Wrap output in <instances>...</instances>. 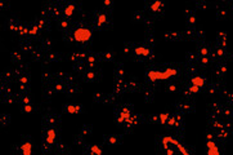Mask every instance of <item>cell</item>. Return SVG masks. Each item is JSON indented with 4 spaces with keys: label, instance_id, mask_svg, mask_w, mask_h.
<instances>
[{
    "label": "cell",
    "instance_id": "cell-1",
    "mask_svg": "<svg viewBox=\"0 0 233 155\" xmlns=\"http://www.w3.org/2000/svg\"><path fill=\"white\" fill-rule=\"evenodd\" d=\"M92 38V31L89 29H85V27H80V29H76L73 31V39L76 41H80V43H85V41H89Z\"/></svg>",
    "mask_w": 233,
    "mask_h": 155
},
{
    "label": "cell",
    "instance_id": "cell-2",
    "mask_svg": "<svg viewBox=\"0 0 233 155\" xmlns=\"http://www.w3.org/2000/svg\"><path fill=\"white\" fill-rule=\"evenodd\" d=\"M56 137H57V132H56V129H49L48 132H46V138H45V141H46V143L48 145H53L54 143V141H56Z\"/></svg>",
    "mask_w": 233,
    "mask_h": 155
},
{
    "label": "cell",
    "instance_id": "cell-3",
    "mask_svg": "<svg viewBox=\"0 0 233 155\" xmlns=\"http://www.w3.org/2000/svg\"><path fill=\"white\" fill-rule=\"evenodd\" d=\"M135 54H138V56H143V57H148L151 50L148 48H144V46H137V48L134 49Z\"/></svg>",
    "mask_w": 233,
    "mask_h": 155
},
{
    "label": "cell",
    "instance_id": "cell-4",
    "mask_svg": "<svg viewBox=\"0 0 233 155\" xmlns=\"http://www.w3.org/2000/svg\"><path fill=\"white\" fill-rule=\"evenodd\" d=\"M31 147H32V145H31L30 141H25L21 145V151L23 155H30L31 154Z\"/></svg>",
    "mask_w": 233,
    "mask_h": 155
},
{
    "label": "cell",
    "instance_id": "cell-5",
    "mask_svg": "<svg viewBox=\"0 0 233 155\" xmlns=\"http://www.w3.org/2000/svg\"><path fill=\"white\" fill-rule=\"evenodd\" d=\"M191 83L193 84V85H197V87H204L205 85V83H206V80L204 79L202 76H195V78H192V80H191Z\"/></svg>",
    "mask_w": 233,
    "mask_h": 155
},
{
    "label": "cell",
    "instance_id": "cell-6",
    "mask_svg": "<svg viewBox=\"0 0 233 155\" xmlns=\"http://www.w3.org/2000/svg\"><path fill=\"white\" fill-rule=\"evenodd\" d=\"M151 10L153 12H158V10H162V8H164V3L161 1V0H156L155 3L151 4Z\"/></svg>",
    "mask_w": 233,
    "mask_h": 155
},
{
    "label": "cell",
    "instance_id": "cell-7",
    "mask_svg": "<svg viewBox=\"0 0 233 155\" xmlns=\"http://www.w3.org/2000/svg\"><path fill=\"white\" fill-rule=\"evenodd\" d=\"M226 72H227V66H226V63H219L218 67H216V75L222 76Z\"/></svg>",
    "mask_w": 233,
    "mask_h": 155
},
{
    "label": "cell",
    "instance_id": "cell-8",
    "mask_svg": "<svg viewBox=\"0 0 233 155\" xmlns=\"http://www.w3.org/2000/svg\"><path fill=\"white\" fill-rule=\"evenodd\" d=\"M18 26H19V23L17 21H14V19H10V21L8 22V27H9V30L14 31V32H17V31H18Z\"/></svg>",
    "mask_w": 233,
    "mask_h": 155
},
{
    "label": "cell",
    "instance_id": "cell-9",
    "mask_svg": "<svg viewBox=\"0 0 233 155\" xmlns=\"http://www.w3.org/2000/svg\"><path fill=\"white\" fill-rule=\"evenodd\" d=\"M76 9V7H75V4H70V5H67L64 8V14L67 16V17H70V16H72V13H73V10Z\"/></svg>",
    "mask_w": 233,
    "mask_h": 155
},
{
    "label": "cell",
    "instance_id": "cell-10",
    "mask_svg": "<svg viewBox=\"0 0 233 155\" xmlns=\"http://www.w3.org/2000/svg\"><path fill=\"white\" fill-rule=\"evenodd\" d=\"M68 112H71V114H77V112L81 111V106H73V105H70V106H67V108H66Z\"/></svg>",
    "mask_w": 233,
    "mask_h": 155
},
{
    "label": "cell",
    "instance_id": "cell-11",
    "mask_svg": "<svg viewBox=\"0 0 233 155\" xmlns=\"http://www.w3.org/2000/svg\"><path fill=\"white\" fill-rule=\"evenodd\" d=\"M199 54H201L202 57H205V56H209L210 54V49L207 48V46H200V49H199Z\"/></svg>",
    "mask_w": 233,
    "mask_h": 155
},
{
    "label": "cell",
    "instance_id": "cell-12",
    "mask_svg": "<svg viewBox=\"0 0 233 155\" xmlns=\"http://www.w3.org/2000/svg\"><path fill=\"white\" fill-rule=\"evenodd\" d=\"M10 57H12V60H13L14 62H21L22 61V56H21V53H19V52H12Z\"/></svg>",
    "mask_w": 233,
    "mask_h": 155
},
{
    "label": "cell",
    "instance_id": "cell-13",
    "mask_svg": "<svg viewBox=\"0 0 233 155\" xmlns=\"http://www.w3.org/2000/svg\"><path fill=\"white\" fill-rule=\"evenodd\" d=\"M107 22V16L106 14H99L98 19H97V26H102L103 23Z\"/></svg>",
    "mask_w": 233,
    "mask_h": 155
},
{
    "label": "cell",
    "instance_id": "cell-14",
    "mask_svg": "<svg viewBox=\"0 0 233 155\" xmlns=\"http://www.w3.org/2000/svg\"><path fill=\"white\" fill-rule=\"evenodd\" d=\"M170 118V114H168V112H165V114H160L158 115V120H160L161 124H166V122H168V119Z\"/></svg>",
    "mask_w": 233,
    "mask_h": 155
},
{
    "label": "cell",
    "instance_id": "cell-15",
    "mask_svg": "<svg viewBox=\"0 0 233 155\" xmlns=\"http://www.w3.org/2000/svg\"><path fill=\"white\" fill-rule=\"evenodd\" d=\"M218 91H219V84H216V83L210 84V87H209V93L214 94V93H216Z\"/></svg>",
    "mask_w": 233,
    "mask_h": 155
},
{
    "label": "cell",
    "instance_id": "cell-16",
    "mask_svg": "<svg viewBox=\"0 0 233 155\" xmlns=\"http://www.w3.org/2000/svg\"><path fill=\"white\" fill-rule=\"evenodd\" d=\"M90 153L92 154H97V155H100L102 154V150L99 149L97 145H93V146H90Z\"/></svg>",
    "mask_w": 233,
    "mask_h": 155
},
{
    "label": "cell",
    "instance_id": "cell-17",
    "mask_svg": "<svg viewBox=\"0 0 233 155\" xmlns=\"http://www.w3.org/2000/svg\"><path fill=\"white\" fill-rule=\"evenodd\" d=\"M58 58V54L57 53H49L48 56H46V61L48 62H52V61H54V60H57Z\"/></svg>",
    "mask_w": 233,
    "mask_h": 155
},
{
    "label": "cell",
    "instance_id": "cell-18",
    "mask_svg": "<svg viewBox=\"0 0 233 155\" xmlns=\"http://www.w3.org/2000/svg\"><path fill=\"white\" fill-rule=\"evenodd\" d=\"M90 131H92V127H90V125H88V127L84 125L83 129H81V133H80V134H81V136H85V133H86V134L90 133Z\"/></svg>",
    "mask_w": 233,
    "mask_h": 155
},
{
    "label": "cell",
    "instance_id": "cell-19",
    "mask_svg": "<svg viewBox=\"0 0 233 155\" xmlns=\"http://www.w3.org/2000/svg\"><path fill=\"white\" fill-rule=\"evenodd\" d=\"M207 154H209V155H212V154L218 155V154H219V150H218V147H216V146H214V147H210V149L207 150Z\"/></svg>",
    "mask_w": 233,
    "mask_h": 155
},
{
    "label": "cell",
    "instance_id": "cell-20",
    "mask_svg": "<svg viewBox=\"0 0 233 155\" xmlns=\"http://www.w3.org/2000/svg\"><path fill=\"white\" fill-rule=\"evenodd\" d=\"M188 92L189 93H199L200 92V87H197V85H193L192 84V87L188 88Z\"/></svg>",
    "mask_w": 233,
    "mask_h": 155
},
{
    "label": "cell",
    "instance_id": "cell-21",
    "mask_svg": "<svg viewBox=\"0 0 233 155\" xmlns=\"http://www.w3.org/2000/svg\"><path fill=\"white\" fill-rule=\"evenodd\" d=\"M197 8H200V9H205V8H207V3L206 1H200L196 4Z\"/></svg>",
    "mask_w": 233,
    "mask_h": 155
},
{
    "label": "cell",
    "instance_id": "cell-22",
    "mask_svg": "<svg viewBox=\"0 0 233 155\" xmlns=\"http://www.w3.org/2000/svg\"><path fill=\"white\" fill-rule=\"evenodd\" d=\"M216 16H218V17H226V16H227V10H224V9H220V10H218V14H216Z\"/></svg>",
    "mask_w": 233,
    "mask_h": 155
},
{
    "label": "cell",
    "instance_id": "cell-23",
    "mask_svg": "<svg viewBox=\"0 0 233 155\" xmlns=\"http://www.w3.org/2000/svg\"><path fill=\"white\" fill-rule=\"evenodd\" d=\"M209 62H210V60H209V57H207V56H205V57L201 58V63H202V65H207Z\"/></svg>",
    "mask_w": 233,
    "mask_h": 155
},
{
    "label": "cell",
    "instance_id": "cell-24",
    "mask_svg": "<svg viewBox=\"0 0 233 155\" xmlns=\"http://www.w3.org/2000/svg\"><path fill=\"white\" fill-rule=\"evenodd\" d=\"M23 110H25L26 112H31V111H32V106H31L30 103H27V105H25V107H23Z\"/></svg>",
    "mask_w": 233,
    "mask_h": 155
},
{
    "label": "cell",
    "instance_id": "cell-25",
    "mask_svg": "<svg viewBox=\"0 0 233 155\" xmlns=\"http://www.w3.org/2000/svg\"><path fill=\"white\" fill-rule=\"evenodd\" d=\"M61 26H62V29H67L68 22H67V21H62V22H61Z\"/></svg>",
    "mask_w": 233,
    "mask_h": 155
},
{
    "label": "cell",
    "instance_id": "cell-26",
    "mask_svg": "<svg viewBox=\"0 0 233 155\" xmlns=\"http://www.w3.org/2000/svg\"><path fill=\"white\" fill-rule=\"evenodd\" d=\"M169 91H177V85H174V84H171L169 87Z\"/></svg>",
    "mask_w": 233,
    "mask_h": 155
},
{
    "label": "cell",
    "instance_id": "cell-27",
    "mask_svg": "<svg viewBox=\"0 0 233 155\" xmlns=\"http://www.w3.org/2000/svg\"><path fill=\"white\" fill-rule=\"evenodd\" d=\"M207 140H212V134H207Z\"/></svg>",
    "mask_w": 233,
    "mask_h": 155
}]
</instances>
